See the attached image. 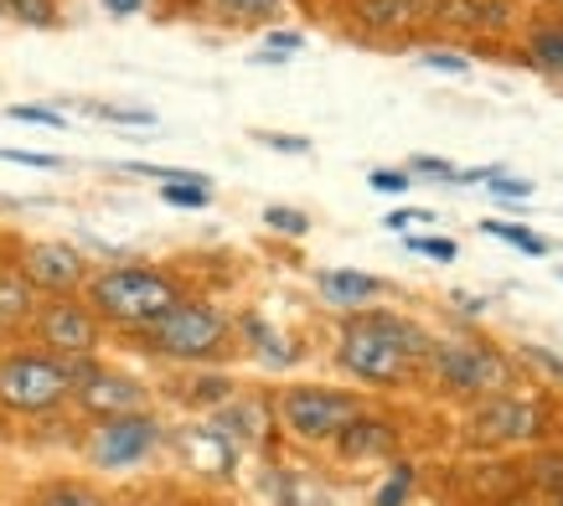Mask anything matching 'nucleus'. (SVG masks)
Wrapping results in <instances>:
<instances>
[{"label": "nucleus", "instance_id": "f257e3e1", "mask_svg": "<svg viewBox=\"0 0 563 506\" xmlns=\"http://www.w3.org/2000/svg\"><path fill=\"white\" fill-rule=\"evenodd\" d=\"M434 352L429 337L413 321L393 316V310H352L336 341V362L352 377L373 383V388H398L409 383V372Z\"/></svg>", "mask_w": 563, "mask_h": 506}, {"label": "nucleus", "instance_id": "f03ea898", "mask_svg": "<svg viewBox=\"0 0 563 506\" xmlns=\"http://www.w3.org/2000/svg\"><path fill=\"white\" fill-rule=\"evenodd\" d=\"M88 289V310L99 321H114V326H145L161 321L176 300H187L181 279L166 270H151V264H114V270H99L84 279Z\"/></svg>", "mask_w": 563, "mask_h": 506}, {"label": "nucleus", "instance_id": "7ed1b4c3", "mask_svg": "<svg viewBox=\"0 0 563 506\" xmlns=\"http://www.w3.org/2000/svg\"><path fill=\"white\" fill-rule=\"evenodd\" d=\"M78 388V362L57 352H11L0 356V408L11 414H52Z\"/></svg>", "mask_w": 563, "mask_h": 506}, {"label": "nucleus", "instance_id": "20e7f679", "mask_svg": "<svg viewBox=\"0 0 563 506\" xmlns=\"http://www.w3.org/2000/svg\"><path fill=\"white\" fill-rule=\"evenodd\" d=\"M145 341L176 362H207L228 346V316L207 300H176L161 321L145 326Z\"/></svg>", "mask_w": 563, "mask_h": 506}, {"label": "nucleus", "instance_id": "39448f33", "mask_svg": "<svg viewBox=\"0 0 563 506\" xmlns=\"http://www.w3.org/2000/svg\"><path fill=\"white\" fill-rule=\"evenodd\" d=\"M434 367H440V383L461 398H496V393L512 388V362L486 346V341H461V346H440Z\"/></svg>", "mask_w": 563, "mask_h": 506}, {"label": "nucleus", "instance_id": "423d86ee", "mask_svg": "<svg viewBox=\"0 0 563 506\" xmlns=\"http://www.w3.org/2000/svg\"><path fill=\"white\" fill-rule=\"evenodd\" d=\"M32 331H36V341H42L47 352L78 362V356H88L93 346H99L103 321L88 310L84 300H73V295H52L47 305H36Z\"/></svg>", "mask_w": 563, "mask_h": 506}, {"label": "nucleus", "instance_id": "0eeeda50", "mask_svg": "<svg viewBox=\"0 0 563 506\" xmlns=\"http://www.w3.org/2000/svg\"><path fill=\"white\" fill-rule=\"evenodd\" d=\"M357 414V398L336 388H285V398H279V419L300 439H336V429H346Z\"/></svg>", "mask_w": 563, "mask_h": 506}, {"label": "nucleus", "instance_id": "6e6552de", "mask_svg": "<svg viewBox=\"0 0 563 506\" xmlns=\"http://www.w3.org/2000/svg\"><path fill=\"white\" fill-rule=\"evenodd\" d=\"M73 398H78V408L93 414V419H124V414H145V398H151V393L140 388L135 377L93 367V362L78 356V388H73Z\"/></svg>", "mask_w": 563, "mask_h": 506}, {"label": "nucleus", "instance_id": "1a4fd4ad", "mask_svg": "<svg viewBox=\"0 0 563 506\" xmlns=\"http://www.w3.org/2000/svg\"><path fill=\"white\" fill-rule=\"evenodd\" d=\"M538 429H543V404L517 398V393H496V398H481L465 439H481V444H522Z\"/></svg>", "mask_w": 563, "mask_h": 506}, {"label": "nucleus", "instance_id": "9d476101", "mask_svg": "<svg viewBox=\"0 0 563 506\" xmlns=\"http://www.w3.org/2000/svg\"><path fill=\"white\" fill-rule=\"evenodd\" d=\"M21 274L36 285V295H78L88 279V258L73 243H32L21 253Z\"/></svg>", "mask_w": 563, "mask_h": 506}, {"label": "nucleus", "instance_id": "9b49d317", "mask_svg": "<svg viewBox=\"0 0 563 506\" xmlns=\"http://www.w3.org/2000/svg\"><path fill=\"white\" fill-rule=\"evenodd\" d=\"M155 419L145 414H124V419H103V429L93 435V460H99L103 471H124V465H140V460L155 450Z\"/></svg>", "mask_w": 563, "mask_h": 506}, {"label": "nucleus", "instance_id": "f8f14e48", "mask_svg": "<svg viewBox=\"0 0 563 506\" xmlns=\"http://www.w3.org/2000/svg\"><path fill=\"white\" fill-rule=\"evenodd\" d=\"M398 450V435H393V424L373 419V414H357V419L336 429V455L342 460H388Z\"/></svg>", "mask_w": 563, "mask_h": 506}, {"label": "nucleus", "instance_id": "ddd939ff", "mask_svg": "<svg viewBox=\"0 0 563 506\" xmlns=\"http://www.w3.org/2000/svg\"><path fill=\"white\" fill-rule=\"evenodd\" d=\"M36 305V285L21 274V264H0V331H21V326H32Z\"/></svg>", "mask_w": 563, "mask_h": 506}, {"label": "nucleus", "instance_id": "4468645a", "mask_svg": "<svg viewBox=\"0 0 563 506\" xmlns=\"http://www.w3.org/2000/svg\"><path fill=\"white\" fill-rule=\"evenodd\" d=\"M325 305H342V310H367L373 295H383V279L377 274H362V270H321L316 279Z\"/></svg>", "mask_w": 563, "mask_h": 506}, {"label": "nucleus", "instance_id": "2eb2a0df", "mask_svg": "<svg viewBox=\"0 0 563 506\" xmlns=\"http://www.w3.org/2000/svg\"><path fill=\"white\" fill-rule=\"evenodd\" d=\"M181 450L191 455L197 471H212V475H233V444L222 429H187L181 435Z\"/></svg>", "mask_w": 563, "mask_h": 506}, {"label": "nucleus", "instance_id": "dca6fc26", "mask_svg": "<svg viewBox=\"0 0 563 506\" xmlns=\"http://www.w3.org/2000/svg\"><path fill=\"white\" fill-rule=\"evenodd\" d=\"M362 26H373V32H398V26H409L419 16V0H362L357 6Z\"/></svg>", "mask_w": 563, "mask_h": 506}, {"label": "nucleus", "instance_id": "f3484780", "mask_svg": "<svg viewBox=\"0 0 563 506\" xmlns=\"http://www.w3.org/2000/svg\"><path fill=\"white\" fill-rule=\"evenodd\" d=\"M528 63L532 68L553 73V78H563V36L553 21H543V26H532L528 32Z\"/></svg>", "mask_w": 563, "mask_h": 506}, {"label": "nucleus", "instance_id": "a211bd4d", "mask_svg": "<svg viewBox=\"0 0 563 506\" xmlns=\"http://www.w3.org/2000/svg\"><path fill=\"white\" fill-rule=\"evenodd\" d=\"M0 16L21 21V26H36V32H47V26H57V0H0Z\"/></svg>", "mask_w": 563, "mask_h": 506}, {"label": "nucleus", "instance_id": "6ab92c4d", "mask_svg": "<svg viewBox=\"0 0 563 506\" xmlns=\"http://www.w3.org/2000/svg\"><path fill=\"white\" fill-rule=\"evenodd\" d=\"M36 506H103L99 491L84 481H52L47 491H36Z\"/></svg>", "mask_w": 563, "mask_h": 506}, {"label": "nucleus", "instance_id": "aec40b11", "mask_svg": "<svg viewBox=\"0 0 563 506\" xmlns=\"http://www.w3.org/2000/svg\"><path fill=\"white\" fill-rule=\"evenodd\" d=\"M486 233H496L501 243H512V249L532 253V258H543V253H548L543 233H532V228H517V222H486Z\"/></svg>", "mask_w": 563, "mask_h": 506}, {"label": "nucleus", "instance_id": "412c9836", "mask_svg": "<svg viewBox=\"0 0 563 506\" xmlns=\"http://www.w3.org/2000/svg\"><path fill=\"white\" fill-rule=\"evenodd\" d=\"M161 197L172 207H191V212H197V207L212 202V186L207 182H161Z\"/></svg>", "mask_w": 563, "mask_h": 506}, {"label": "nucleus", "instance_id": "4be33fe9", "mask_svg": "<svg viewBox=\"0 0 563 506\" xmlns=\"http://www.w3.org/2000/svg\"><path fill=\"white\" fill-rule=\"evenodd\" d=\"M243 331H249V337H254V346H258V352H264V356H269L274 367H285V362H290V356H295L290 346H285V341L274 337L269 326L258 321V316H249V321H243Z\"/></svg>", "mask_w": 563, "mask_h": 506}, {"label": "nucleus", "instance_id": "5701e85b", "mask_svg": "<svg viewBox=\"0 0 563 506\" xmlns=\"http://www.w3.org/2000/svg\"><path fill=\"white\" fill-rule=\"evenodd\" d=\"M222 16H233V21H258V16H274L285 0H212Z\"/></svg>", "mask_w": 563, "mask_h": 506}, {"label": "nucleus", "instance_id": "b1692460", "mask_svg": "<svg viewBox=\"0 0 563 506\" xmlns=\"http://www.w3.org/2000/svg\"><path fill=\"white\" fill-rule=\"evenodd\" d=\"M212 429H222V435H228V429H233V435H258V408H249V404H239V408H222L218 414V424H212Z\"/></svg>", "mask_w": 563, "mask_h": 506}, {"label": "nucleus", "instance_id": "393cba45", "mask_svg": "<svg viewBox=\"0 0 563 506\" xmlns=\"http://www.w3.org/2000/svg\"><path fill=\"white\" fill-rule=\"evenodd\" d=\"M264 222H269L274 233H290V238L310 233V218H306V212H295V207H269V212H264Z\"/></svg>", "mask_w": 563, "mask_h": 506}, {"label": "nucleus", "instance_id": "a878e982", "mask_svg": "<svg viewBox=\"0 0 563 506\" xmlns=\"http://www.w3.org/2000/svg\"><path fill=\"white\" fill-rule=\"evenodd\" d=\"M11 119H21V124H47V130H63V114H57V109H47V103H11Z\"/></svg>", "mask_w": 563, "mask_h": 506}, {"label": "nucleus", "instance_id": "bb28decb", "mask_svg": "<svg viewBox=\"0 0 563 506\" xmlns=\"http://www.w3.org/2000/svg\"><path fill=\"white\" fill-rule=\"evenodd\" d=\"M409 486H413V471H409V465H398L388 486L377 491V506H404V502H409Z\"/></svg>", "mask_w": 563, "mask_h": 506}, {"label": "nucleus", "instance_id": "cd10ccee", "mask_svg": "<svg viewBox=\"0 0 563 506\" xmlns=\"http://www.w3.org/2000/svg\"><path fill=\"white\" fill-rule=\"evenodd\" d=\"M93 114L114 119V124H155L151 109H124V103H93Z\"/></svg>", "mask_w": 563, "mask_h": 506}, {"label": "nucleus", "instance_id": "c85d7f7f", "mask_svg": "<svg viewBox=\"0 0 563 506\" xmlns=\"http://www.w3.org/2000/svg\"><path fill=\"white\" fill-rule=\"evenodd\" d=\"M306 47V36L300 32H269V52H258V63H269V57H290V52Z\"/></svg>", "mask_w": 563, "mask_h": 506}, {"label": "nucleus", "instance_id": "c756f323", "mask_svg": "<svg viewBox=\"0 0 563 506\" xmlns=\"http://www.w3.org/2000/svg\"><path fill=\"white\" fill-rule=\"evenodd\" d=\"M409 249L413 253H429V258H440V264H450V258H455V243H450V238H409Z\"/></svg>", "mask_w": 563, "mask_h": 506}, {"label": "nucleus", "instance_id": "7c9ffc66", "mask_svg": "<svg viewBox=\"0 0 563 506\" xmlns=\"http://www.w3.org/2000/svg\"><path fill=\"white\" fill-rule=\"evenodd\" d=\"M532 475H538V481H543L548 491H563V455H538Z\"/></svg>", "mask_w": 563, "mask_h": 506}, {"label": "nucleus", "instance_id": "2f4dec72", "mask_svg": "<svg viewBox=\"0 0 563 506\" xmlns=\"http://www.w3.org/2000/svg\"><path fill=\"white\" fill-rule=\"evenodd\" d=\"M413 170H419V176H434V182H455V166L440 161V155H413Z\"/></svg>", "mask_w": 563, "mask_h": 506}, {"label": "nucleus", "instance_id": "473e14b6", "mask_svg": "<svg viewBox=\"0 0 563 506\" xmlns=\"http://www.w3.org/2000/svg\"><path fill=\"white\" fill-rule=\"evenodd\" d=\"M419 63H424V68H434V73H471V63H465V57H455V52H424Z\"/></svg>", "mask_w": 563, "mask_h": 506}, {"label": "nucleus", "instance_id": "72a5a7b5", "mask_svg": "<svg viewBox=\"0 0 563 506\" xmlns=\"http://www.w3.org/2000/svg\"><path fill=\"white\" fill-rule=\"evenodd\" d=\"M0 161H16V166H42V170L63 166V161H57V155H47V151H0Z\"/></svg>", "mask_w": 563, "mask_h": 506}, {"label": "nucleus", "instance_id": "f704fd0d", "mask_svg": "<svg viewBox=\"0 0 563 506\" xmlns=\"http://www.w3.org/2000/svg\"><path fill=\"white\" fill-rule=\"evenodd\" d=\"M367 182H373V191H404L413 176H409V170H373Z\"/></svg>", "mask_w": 563, "mask_h": 506}, {"label": "nucleus", "instance_id": "c9c22d12", "mask_svg": "<svg viewBox=\"0 0 563 506\" xmlns=\"http://www.w3.org/2000/svg\"><path fill=\"white\" fill-rule=\"evenodd\" d=\"M486 186H492L496 197H528L532 191V182H517V176H492Z\"/></svg>", "mask_w": 563, "mask_h": 506}, {"label": "nucleus", "instance_id": "e433bc0d", "mask_svg": "<svg viewBox=\"0 0 563 506\" xmlns=\"http://www.w3.org/2000/svg\"><path fill=\"white\" fill-rule=\"evenodd\" d=\"M522 356H528V362H538L543 372H553V377H563V356L543 352V346H522Z\"/></svg>", "mask_w": 563, "mask_h": 506}, {"label": "nucleus", "instance_id": "4c0bfd02", "mask_svg": "<svg viewBox=\"0 0 563 506\" xmlns=\"http://www.w3.org/2000/svg\"><path fill=\"white\" fill-rule=\"evenodd\" d=\"M99 6L109 11V16H140V11H145L151 0H99Z\"/></svg>", "mask_w": 563, "mask_h": 506}, {"label": "nucleus", "instance_id": "58836bf2", "mask_svg": "<svg viewBox=\"0 0 563 506\" xmlns=\"http://www.w3.org/2000/svg\"><path fill=\"white\" fill-rule=\"evenodd\" d=\"M264 145H274V151H290V155H306L310 151V140H285V135H258Z\"/></svg>", "mask_w": 563, "mask_h": 506}, {"label": "nucleus", "instance_id": "ea45409f", "mask_svg": "<svg viewBox=\"0 0 563 506\" xmlns=\"http://www.w3.org/2000/svg\"><path fill=\"white\" fill-rule=\"evenodd\" d=\"M409 218H413V212H388V228H393V233H404V228H409Z\"/></svg>", "mask_w": 563, "mask_h": 506}, {"label": "nucleus", "instance_id": "a19ab883", "mask_svg": "<svg viewBox=\"0 0 563 506\" xmlns=\"http://www.w3.org/2000/svg\"><path fill=\"white\" fill-rule=\"evenodd\" d=\"M553 506H563V491H553Z\"/></svg>", "mask_w": 563, "mask_h": 506}, {"label": "nucleus", "instance_id": "79ce46f5", "mask_svg": "<svg viewBox=\"0 0 563 506\" xmlns=\"http://www.w3.org/2000/svg\"><path fill=\"white\" fill-rule=\"evenodd\" d=\"M553 26H559V36H563V16H559V21H553Z\"/></svg>", "mask_w": 563, "mask_h": 506}]
</instances>
